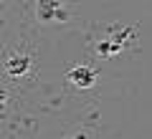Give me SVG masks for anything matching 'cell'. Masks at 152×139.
<instances>
[{
    "mask_svg": "<svg viewBox=\"0 0 152 139\" xmlns=\"http://www.w3.org/2000/svg\"><path fill=\"white\" fill-rule=\"evenodd\" d=\"M36 15L41 20H69V13L64 10V0H38Z\"/></svg>",
    "mask_w": 152,
    "mask_h": 139,
    "instance_id": "6da1fadb",
    "label": "cell"
},
{
    "mask_svg": "<svg viewBox=\"0 0 152 139\" xmlns=\"http://www.w3.org/2000/svg\"><path fill=\"white\" fill-rule=\"evenodd\" d=\"M5 71H8V76H13V79L26 76L28 71H31V56H26V53H10L5 58Z\"/></svg>",
    "mask_w": 152,
    "mask_h": 139,
    "instance_id": "7a4b0ae2",
    "label": "cell"
},
{
    "mask_svg": "<svg viewBox=\"0 0 152 139\" xmlns=\"http://www.w3.org/2000/svg\"><path fill=\"white\" fill-rule=\"evenodd\" d=\"M66 79L74 86H79V89H89V86H94V81H96V71L89 68V66H76V68H71L69 74H66Z\"/></svg>",
    "mask_w": 152,
    "mask_h": 139,
    "instance_id": "3957f363",
    "label": "cell"
},
{
    "mask_svg": "<svg viewBox=\"0 0 152 139\" xmlns=\"http://www.w3.org/2000/svg\"><path fill=\"white\" fill-rule=\"evenodd\" d=\"M96 51L104 56V58H112V56H117L122 51V43H117V41H104V43H99L96 46Z\"/></svg>",
    "mask_w": 152,
    "mask_h": 139,
    "instance_id": "277c9868",
    "label": "cell"
}]
</instances>
